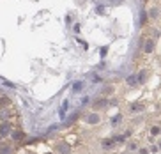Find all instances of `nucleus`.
I'll list each match as a JSON object with an SVG mask.
<instances>
[{"label": "nucleus", "mask_w": 161, "mask_h": 154, "mask_svg": "<svg viewBox=\"0 0 161 154\" xmlns=\"http://www.w3.org/2000/svg\"><path fill=\"white\" fill-rule=\"evenodd\" d=\"M55 151L59 152V154H69V145L66 144V142H57V145H55Z\"/></svg>", "instance_id": "1"}, {"label": "nucleus", "mask_w": 161, "mask_h": 154, "mask_svg": "<svg viewBox=\"0 0 161 154\" xmlns=\"http://www.w3.org/2000/svg\"><path fill=\"white\" fill-rule=\"evenodd\" d=\"M144 43H145V46H144V53H145V55H151V53L154 52V41H152V39H145Z\"/></svg>", "instance_id": "2"}, {"label": "nucleus", "mask_w": 161, "mask_h": 154, "mask_svg": "<svg viewBox=\"0 0 161 154\" xmlns=\"http://www.w3.org/2000/svg\"><path fill=\"white\" fill-rule=\"evenodd\" d=\"M87 122H89V124H98V122H99V115H98L96 112L90 114V115L87 117Z\"/></svg>", "instance_id": "3"}, {"label": "nucleus", "mask_w": 161, "mask_h": 154, "mask_svg": "<svg viewBox=\"0 0 161 154\" xmlns=\"http://www.w3.org/2000/svg\"><path fill=\"white\" fill-rule=\"evenodd\" d=\"M142 110H144V105H138V103H135V105L129 106V112L131 114H138V112H142Z\"/></svg>", "instance_id": "4"}, {"label": "nucleus", "mask_w": 161, "mask_h": 154, "mask_svg": "<svg viewBox=\"0 0 161 154\" xmlns=\"http://www.w3.org/2000/svg\"><path fill=\"white\" fill-rule=\"evenodd\" d=\"M0 154H13L11 145H0Z\"/></svg>", "instance_id": "5"}, {"label": "nucleus", "mask_w": 161, "mask_h": 154, "mask_svg": "<svg viewBox=\"0 0 161 154\" xmlns=\"http://www.w3.org/2000/svg\"><path fill=\"white\" fill-rule=\"evenodd\" d=\"M106 105H108V101H106V99H101V101H98V103L94 105V108L99 110V108H103V106H106Z\"/></svg>", "instance_id": "6"}, {"label": "nucleus", "mask_w": 161, "mask_h": 154, "mask_svg": "<svg viewBox=\"0 0 161 154\" xmlns=\"http://www.w3.org/2000/svg\"><path fill=\"white\" fill-rule=\"evenodd\" d=\"M151 133H154V135H159V128H158V126H154V128L151 129Z\"/></svg>", "instance_id": "7"}, {"label": "nucleus", "mask_w": 161, "mask_h": 154, "mask_svg": "<svg viewBox=\"0 0 161 154\" xmlns=\"http://www.w3.org/2000/svg\"><path fill=\"white\" fill-rule=\"evenodd\" d=\"M27 154H36V152H27Z\"/></svg>", "instance_id": "8"}, {"label": "nucleus", "mask_w": 161, "mask_h": 154, "mask_svg": "<svg viewBox=\"0 0 161 154\" xmlns=\"http://www.w3.org/2000/svg\"><path fill=\"white\" fill-rule=\"evenodd\" d=\"M46 154H50V152H46Z\"/></svg>", "instance_id": "9"}]
</instances>
